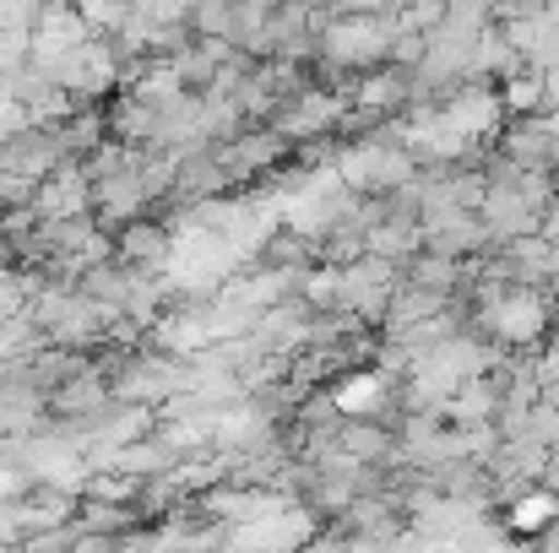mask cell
I'll list each match as a JSON object with an SVG mask.
<instances>
[{
  "label": "cell",
  "mask_w": 559,
  "mask_h": 553,
  "mask_svg": "<svg viewBox=\"0 0 559 553\" xmlns=\"http://www.w3.org/2000/svg\"><path fill=\"white\" fill-rule=\"evenodd\" d=\"M500 516H506V527H511L516 538H544L559 521V494L549 483H533V489H522L516 500H506Z\"/></svg>",
  "instance_id": "6da1fadb"
},
{
  "label": "cell",
  "mask_w": 559,
  "mask_h": 553,
  "mask_svg": "<svg viewBox=\"0 0 559 553\" xmlns=\"http://www.w3.org/2000/svg\"><path fill=\"white\" fill-rule=\"evenodd\" d=\"M169 250H175V244H169V228H164V223H142V217H136V223L120 228V261L136 266V272H158V266L169 261Z\"/></svg>",
  "instance_id": "7a4b0ae2"
},
{
  "label": "cell",
  "mask_w": 559,
  "mask_h": 553,
  "mask_svg": "<svg viewBox=\"0 0 559 553\" xmlns=\"http://www.w3.org/2000/svg\"><path fill=\"white\" fill-rule=\"evenodd\" d=\"M500 98H506V115H511V120L549 109V71L533 65V60H522L511 76H500Z\"/></svg>",
  "instance_id": "3957f363"
},
{
  "label": "cell",
  "mask_w": 559,
  "mask_h": 553,
  "mask_svg": "<svg viewBox=\"0 0 559 553\" xmlns=\"http://www.w3.org/2000/svg\"><path fill=\"white\" fill-rule=\"evenodd\" d=\"M109 390H104V380L93 374V369H76L71 380H55V396H49V412H60V418H93L98 412V401H104Z\"/></svg>",
  "instance_id": "277c9868"
},
{
  "label": "cell",
  "mask_w": 559,
  "mask_h": 553,
  "mask_svg": "<svg viewBox=\"0 0 559 553\" xmlns=\"http://www.w3.org/2000/svg\"><path fill=\"white\" fill-rule=\"evenodd\" d=\"M385 385H391V374H380V369H348V374L337 380L332 401H337L343 412H374V407L385 401Z\"/></svg>",
  "instance_id": "5b68a950"
},
{
  "label": "cell",
  "mask_w": 559,
  "mask_h": 553,
  "mask_svg": "<svg viewBox=\"0 0 559 553\" xmlns=\"http://www.w3.org/2000/svg\"><path fill=\"white\" fill-rule=\"evenodd\" d=\"M555 0H495V16L500 22H516V16H544Z\"/></svg>",
  "instance_id": "8992f818"
},
{
  "label": "cell",
  "mask_w": 559,
  "mask_h": 553,
  "mask_svg": "<svg viewBox=\"0 0 559 553\" xmlns=\"http://www.w3.org/2000/svg\"><path fill=\"white\" fill-rule=\"evenodd\" d=\"M538 233H544V239H555V244H559V190L549 195V206H544V217H538Z\"/></svg>",
  "instance_id": "52a82bcc"
}]
</instances>
